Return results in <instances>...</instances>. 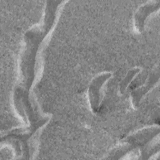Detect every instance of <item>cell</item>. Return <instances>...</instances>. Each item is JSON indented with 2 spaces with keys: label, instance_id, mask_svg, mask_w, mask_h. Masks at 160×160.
I'll return each mask as SVG.
<instances>
[{
  "label": "cell",
  "instance_id": "cell-6",
  "mask_svg": "<svg viewBox=\"0 0 160 160\" xmlns=\"http://www.w3.org/2000/svg\"><path fill=\"white\" fill-rule=\"evenodd\" d=\"M154 138L144 145L141 151V159H149L151 156L156 154L159 150V138L157 141H153Z\"/></svg>",
  "mask_w": 160,
  "mask_h": 160
},
{
  "label": "cell",
  "instance_id": "cell-7",
  "mask_svg": "<svg viewBox=\"0 0 160 160\" xmlns=\"http://www.w3.org/2000/svg\"><path fill=\"white\" fill-rule=\"evenodd\" d=\"M148 75L146 72H141L137 74L128 85L126 90L133 91L143 85L148 79Z\"/></svg>",
  "mask_w": 160,
  "mask_h": 160
},
{
  "label": "cell",
  "instance_id": "cell-8",
  "mask_svg": "<svg viewBox=\"0 0 160 160\" xmlns=\"http://www.w3.org/2000/svg\"><path fill=\"white\" fill-rule=\"evenodd\" d=\"M141 71V69L139 68H134L129 70L125 78L123 79V80L121 81L119 86V91L121 94H124L126 89L129 84V83L131 82L132 79L134 78V76L138 74Z\"/></svg>",
  "mask_w": 160,
  "mask_h": 160
},
{
  "label": "cell",
  "instance_id": "cell-2",
  "mask_svg": "<svg viewBox=\"0 0 160 160\" xmlns=\"http://www.w3.org/2000/svg\"><path fill=\"white\" fill-rule=\"evenodd\" d=\"M159 134L158 126H152L139 130L123 139L119 145L109 152L106 159H119L129 151L143 147Z\"/></svg>",
  "mask_w": 160,
  "mask_h": 160
},
{
  "label": "cell",
  "instance_id": "cell-5",
  "mask_svg": "<svg viewBox=\"0 0 160 160\" xmlns=\"http://www.w3.org/2000/svg\"><path fill=\"white\" fill-rule=\"evenodd\" d=\"M159 79V68L155 69L151 72V74L148 77V79L145 83L138 88L132 91L131 92V99L133 106L136 108L139 106V102L142 98L151 90L154 86L157 83Z\"/></svg>",
  "mask_w": 160,
  "mask_h": 160
},
{
  "label": "cell",
  "instance_id": "cell-3",
  "mask_svg": "<svg viewBox=\"0 0 160 160\" xmlns=\"http://www.w3.org/2000/svg\"><path fill=\"white\" fill-rule=\"evenodd\" d=\"M111 76L109 72H102L94 77L88 88V99L92 111L97 112L101 103V89L104 83Z\"/></svg>",
  "mask_w": 160,
  "mask_h": 160
},
{
  "label": "cell",
  "instance_id": "cell-1",
  "mask_svg": "<svg viewBox=\"0 0 160 160\" xmlns=\"http://www.w3.org/2000/svg\"><path fill=\"white\" fill-rule=\"evenodd\" d=\"M60 1H46L44 14L41 24L28 30L24 37V45L19 59L20 82L15 89L29 94L35 77L36 58L44 38L52 28Z\"/></svg>",
  "mask_w": 160,
  "mask_h": 160
},
{
  "label": "cell",
  "instance_id": "cell-4",
  "mask_svg": "<svg viewBox=\"0 0 160 160\" xmlns=\"http://www.w3.org/2000/svg\"><path fill=\"white\" fill-rule=\"evenodd\" d=\"M159 1H148L138 8L134 17V26L138 32L144 31L146 19L150 14L159 10Z\"/></svg>",
  "mask_w": 160,
  "mask_h": 160
}]
</instances>
